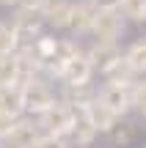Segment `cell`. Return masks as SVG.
Masks as SVG:
<instances>
[{
    "label": "cell",
    "instance_id": "cell-23",
    "mask_svg": "<svg viewBox=\"0 0 146 148\" xmlns=\"http://www.w3.org/2000/svg\"><path fill=\"white\" fill-rule=\"evenodd\" d=\"M14 121H17L14 115H8V112H3V110H0V140H3L6 134L11 132V126H14Z\"/></svg>",
    "mask_w": 146,
    "mask_h": 148
},
{
    "label": "cell",
    "instance_id": "cell-24",
    "mask_svg": "<svg viewBox=\"0 0 146 148\" xmlns=\"http://www.w3.org/2000/svg\"><path fill=\"white\" fill-rule=\"evenodd\" d=\"M44 3H47V0H17L19 8H25V11H39V14H42Z\"/></svg>",
    "mask_w": 146,
    "mask_h": 148
},
{
    "label": "cell",
    "instance_id": "cell-7",
    "mask_svg": "<svg viewBox=\"0 0 146 148\" xmlns=\"http://www.w3.org/2000/svg\"><path fill=\"white\" fill-rule=\"evenodd\" d=\"M42 134L44 132L39 129V123L30 115H19L11 126V132L3 137V143H6V148H36Z\"/></svg>",
    "mask_w": 146,
    "mask_h": 148
},
{
    "label": "cell",
    "instance_id": "cell-25",
    "mask_svg": "<svg viewBox=\"0 0 146 148\" xmlns=\"http://www.w3.org/2000/svg\"><path fill=\"white\" fill-rule=\"evenodd\" d=\"M3 5H17V0H0Z\"/></svg>",
    "mask_w": 146,
    "mask_h": 148
},
{
    "label": "cell",
    "instance_id": "cell-6",
    "mask_svg": "<svg viewBox=\"0 0 146 148\" xmlns=\"http://www.w3.org/2000/svg\"><path fill=\"white\" fill-rule=\"evenodd\" d=\"M42 25H44V19H42L39 11H25V8L17 11V16L11 19V30H14V38H17V49L19 47H30V44L42 36Z\"/></svg>",
    "mask_w": 146,
    "mask_h": 148
},
{
    "label": "cell",
    "instance_id": "cell-5",
    "mask_svg": "<svg viewBox=\"0 0 146 148\" xmlns=\"http://www.w3.org/2000/svg\"><path fill=\"white\" fill-rule=\"evenodd\" d=\"M94 74H97V71H94V66H91V60H88L86 49L80 47L69 60L61 63L58 79H61V85H86V82H91Z\"/></svg>",
    "mask_w": 146,
    "mask_h": 148
},
{
    "label": "cell",
    "instance_id": "cell-4",
    "mask_svg": "<svg viewBox=\"0 0 146 148\" xmlns=\"http://www.w3.org/2000/svg\"><path fill=\"white\" fill-rule=\"evenodd\" d=\"M97 101L124 118L132 110V82H102L97 88Z\"/></svg>",
    "mask_w": 146,
    "mask_h": 148
},
{
    "label": "cell",
    "instance_id": "cell-1",
    "mask_svg": "<svg viewBox=\"0 0 146 148\" xmlns=\"http://www.w3.org/2000/svg\"><path fill=\"white\" fill-rule=\"evenodd\" d=\"M127 33V19L121 16L119 5L116 3H105L97 5V14H94V25L88 36L94 41H110V44H121Z\"/></svg>",
    "mask_w": 146,
    "mask_h": 148
},
{
    "label": "cell",
    "instance_id": "cell-13",
    "mask_svg": "<svg viewBox=\"0 0 146 148\" xmlns=\"http://www.w3.org/2000/svg\"><path fill=\"white\" fill-rule=\"evenodd\" d=\"M0 110L8 115L19 118L25 115V104H22V85L11 82V85H0Z\"/></svg>",
    "mask_w": 146,
    "mask_h": 148
},
{
    "label": "cell",
    "instance_id": "cell-20",
    "mask_svg": "<svg viewBox=\"0 0 146 148\" xmlns=\"http://www.w3.org/2000/svg\"><path fill=\"white\" fill-rule=\"evenodd\" d=\"M132 110L141 118H146V77H141L132 82Z\"/></svg>",
    "mask_w": 146,
    "mask_h": 148
},
{
    "label": "cell",
    "instance_id": "cell-12",
    "mask_svg": "<svg viewBox=\"0 0 146 148\" xmlns=\"http://www.w3.org/2000/svg\"><path fill=\"white\" fill-rule=\"evenodd\" d=\"M99 137V132L91 126V121H88L83 112H77V118H75V123H72V129H69V134H66V140H69V145L72 148H88L94 143V140Z\"/></svg>",
    "mask_w": 146,
    "mask_h": 148
},
{
    "label": "cell",
    "instance_id": "cell-10",
    "mask_svg": "<svg viewBox=\"0 0 146 148\" xmlns=\"http://www.w3.org/2000/svg\"><path fill=\"white\" fill-rule=\"evenodd\" d=\"M121 52H124L121 44H110V41H91V47L86 49V55H88V60H91L94 71H99V74L108 69Z\"/></svg>",
    "mask_w": 146,
    "mask_h": 148
},
{
    "label": "cell",
    "instance_id": "cell-9",
    "mask_svg": "<svg viewBox=\"0 0 146 148\" xmlns=\"http://www.w3.org/2000/svg\"><path fill=\"white\" fill-rule=\"evenodd\" d=\"M75 8V0H47L42 8L44 25H50L53 30H66L69 27V16Z\"/></svg>",
    "mask_w": 146,
    "mask_h": 148
},
{
    "label": "cell",
    "instance_id": "cell-17",
    "mask_svg": "<svg viewBox=\"0 0 146 148\" xmlns=\"http://www.w3.org/2000/svg\"><path fill=\"white\" fill-rule=\"evenodd\" d=\"M121 16L132 25H146V0H116Z\"/></svg>",
    "mask_w": 146,
    "mask_h": 148
},
{
    "label": "cell",
    "instance_id": "cell-22",
    "mask_svg": "<svg viewBox=\"0 0 146 148\" xmlns=\"http://www.w3.org/2000/svg\"><path fill=\"white\" fill-rule=\"evenodd\" d=\"M36 148H72L69 140L61 137V134H42V140H39Z\"/></svg>",
    "mask_w": 146,
    "mask_h": 148
},
{
    "label": "cell",
    "instance_id": "cell-21",
    "mask_svg": "<svg viewBox=\"0 0 146 148\" xmlns=\"http://www.w3.org/2000/svg\"><path fill=\"white\" fill-rule=\"evenodd\" d=\"M17 49V38L8 22H0V52H14Z\"/></svg>",
    "mask_w": 146,
    "mask_h": 148
},
{
    "label": "cell",
    "instance_id": "cell-2",
    "mask_svg": "<svg viewBox=\"0 0 146 148\" xmlns=\"http://www.w3.org/2000/svg\"><path fill=\"white\" fill-rule=\"evenodd\" d=\"M77 112L80 110H75L72 104L55 99L44 112L36 115V123H39V129H42L44 134H61V137H66L72 123H75V118H77Z\"/></svg>",
    "mask_w": 146,
    "mask_h": 148
},
{
    "label": "cell",
    "instance_id": "cell-11",
    "mask_svg": "<svg viewBox=\"0 0 146 148\" xmlns=\"http://www.w3.org/2000/svg\"><path fill=\"white\" fill-rule=\"evenodd\" d=\"M80 112L88 118V121H91V126L97 129L99 134H108L110 129H113V123L119 121V115H116V112H110L105 104H99V101H97V96H94V101H88V104L83 107Z\"/></svg>",
    "mask_w": 146,
    "mask_h": 148
},
{
    "label": "cell",
    "instance_id": "cell-3",
    "mask_svg": "<svg viewBox=\"0 0 146 148\" xmlns=\"http://www.w3.org/2000/svg\"><path fill=\"white\" fill-rule=\"evenodd\" d=\"M58 99L55 88L50 85V79L33 77L28 82H22V104H25V115H39L44 112L53 101Z\"/></svg>",
    "mask_w": 146,
    "mask_h": 148
},
{
    "label": "cell",
    "instance_id": "cell-18",
    "mask_svg": "<svg viewBox=\"0 0 146 148\" xmlns=\"http://www.w3.org/2000/svg\"><path fill=\"white\" fill-rule=\"evenodd\" d=\"M124 58H127V63L135 69L138 77H141V74H146V38L132 41L130 47L124 49Z\"/></svg>",
    "mask_w": 146,
    "mask_h": 148
},
{
    "label": "cell",
    "instance_id": "cell-19",
    "mask_svg": "<svg viewBox=\"0 0 146 148\" xmlns=\"http://www.w3.org/2000/svg\"><path fill=\"white\" fill-rule=\"evenodd\" d=\"M108 134H110V140H113L116 145H130V143H132V134H135V129H132V123H127L124 118H119Z\"/></svg>",
    "mask_w": 146,
    "mask_h": 148
},
{
    "label": "cell",
    "instance_id": "cell-15",
    "mask_svg": "<svg viewBox=\"0 0 146 148\" xmlns=\"http://www.w3.org/2000/svg\"><path fill=\"white\" fill-rule=\"evenodd\" d=\"M102 77H105V82H135L138 74H135V69H132L130 63H127L124 52H121L119 58H116L113 63L102 71Z\"/></svg>",
    "mask_w": 146,
    "mask_h": 148
},
{
    "label": "cell",
    "instance_id": "cell-8",
    "mask_svg": "<svg viewBox=\"0 0 146 148\" xmlns=\"http://www.w3.org/2000/svg\"><path fill=\"white\" fill-rule=\"evenodd\" d=\"M94 14H97V3L94 0H75V8H72V16H69V27H66L72 33V38H80V36L91 33Z\"/></svg>",
    "mask_w": 146,
    "mask_h": 148
},
{
    "label": "cell",
    "instance_id": "cell-26",
    "mask_svg": "<svg viewBox=\"0 0 146 148\" xmlns=\"http://www.w3.org/2000/svg\"><path fill=\"white\" fill-rule=\"evenodd\" d=\"M0 148H6V143H3V140H0Z\"/></svg>",
    "mask_w": 146,
    "mask_h": 148
},
{
    "label": "cell",
    "instance_id": "cell-16",
    "mask_svg": "<svg viewBox=\"0 0 146 148\" xmlns=\"http://www.w3.org/2000/svg\"><path fill=\"white\" fill-rule=\"evenodd\" d=\"M19 82V55L14 52H0V85Z\"/></svg>",
    "mask_w": 146,
    "mask_h": 148
},
{
    "label": "cell",
    "instance_id": "cell-14",
    "mask_svg": "<svg viewBox=\"0 0 146 148\" xmlns=\"http://www.w3.org/2000/svg\"><path fill=\"white\" fill-rule=\"evenodd\" d=\"M94 96H97V88H94L91 82H86V85H64L58 99L66 101V104H72L75 110H83L88 101H94Z\"/></svg>",
    "mask_w": 146,
    "mask_h": 148
}]
</instances>
